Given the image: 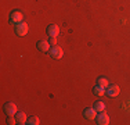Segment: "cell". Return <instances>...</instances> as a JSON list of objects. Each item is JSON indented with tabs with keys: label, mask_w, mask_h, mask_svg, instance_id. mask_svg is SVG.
I'll list each match as a JSON object with an SVG mask.
<instances>
[{
	"label": "cell",
	"mask_w": 130,
	"mask_h": 125,
	"mask_svg": "<svg viewBox=\"0 0 130 125\" xmlns=\"http://www.w3.org/2000/svg\"><path fill=\"white\" fill-rule=\"evenodd\" d=\"M36 46H38V49L40 52H48L51 47V45L48 43V40H39L38 43H36Z\"/></svg>",
	"instance_id": "obj_9"
},
{
	"label": "cell",
	"mask_w": 130,
	"mask_h": 125,
	"mask_svg": "<svg viewBox=\"0 0 130 125\" xmlns=\"http://www.w3.org/2000/svg\"><path fill=\"white\" fill-rule=\"evenodd\" d=\"M97 85H100V86H103L107 89V86L109 85L108 83V78H105V77H100V78H97Z\"/></svg>",
	"instance_id": "obj_12"
},
{
	"label": "cell",
	"mask_w": 130,
	"mask_h": 125,
	"mask_svg": "<svg viewBox=\"0 0 130 125\" xmlns=\"http://www.w3.org/2000/svg\"><path fill=\"white\" fill-rule=\"evenodd\" d=\"M48 43H50L51 46H55V45H57V36H50V39H48Z\"/></svg>",
	"instance_id": "obj_16"
},
{
	"label": "cell",
	"mask_w": 130,
	"mask_h": 125,
	"mask_svg": "<svg viewBox=\"0 0 130 125\" xmlns=\"http://www.w3.org/2000/svg\"><path fill=\"white\" fill-rule=\"evenodd\" d=\"M28 29H29V27H28L26 22H20L15 25V33H17V36H25L28 33Z\"/></svg>",
	"instance_id": "obj_5"
},
{
	"label": "cell",
	"mask_w": 130,
	"mask_h": 125,
	"mask_svg": "<svg viewBox=\"0 0 130 125\" xmlns=\"http://www.w3.org/2000/svg\"><path fill=\"white\" fill-rule=\"evenodd\" d=\"M93 93H94L95 96H103V95H105V88L100 86V85H95L93 88Z\"/></svg>",
	"instance_id": "obj_11"
},
{
	"label": "cell",
	"mask_w": 130,
	"mask_h": 125,
	"mask_svg": "<svg viewBox=\"0 0 130 125\" xmlns=\"http://www.w3.org/2000/svg\"><path fill=\"white\" fill-rule=\"evenodd\" d=\"M22 20H24V15H22V12H21L20 10H13L10 12V22L17 25V24L22 22Z\"/></svg>",
	"instance_id": "obj_2"
},
{
	"label": "cell",
	"mask_w": 130,
	"mask_h": 125,
	"mask_svg": "<svg viewBox=\"0 0 130 125\" xmlns=\"http://www.w3.org/2000/svg\"><path fill=\"white\" fill-rule=\"evenodd\" d=\"M105 93H107L109 97H116L120 93V89L118 85H115V83H109V85L107 86V89H105Z\"/></svg>",
	"instance_id": "obj_4"
},
{
	"label": "cell",
	"mask_w": 130,
	"mask_h": 125,
	"mask_svg": "<svg viewBox=\"0 0 130 125\" xmlns=\"http://www.w3.org/2000/svg\"><path fill=\"white\" fill-rule=\"evenodd\" d=\"M15 120H17V124H20V125H24V124H26V115H25V112H22V111H17L15 112Z\"/></svg>",
	"instance_id": "obj_10"
},
{
	"label": "cell",
	"mask_w": 130,
	"mask_h": 125,
	"mask_svg": "<svg viewBox=\"0 0 130 125\" xmlns=\"http://www.w3.org/2000/svg\"><path fill=\"white\" fill-rule=\"evenodd\" d=\"M26 124L28 125H39L40 124V120H39L38 117H29L26 120Z\"/></svg>",
	"instance_id": "obj_14"
},
{
	"label": "cell",
	"mask_w": 130,
	"mask_h": 125,
	"mask_svg": "<svg viewBox=\"0 0 130 125\" xmlns=\"http://www.w3.org/2000/svg\"><path fill=\"white\" fill-rule=\"evenodd\" d=\"M7 124H8V125H14V124H17L15 115H7Z\"/></svg>",
	"instance_id": "obj_15"
},
{
	"label": "cell",
	"mask_w": 130,
	"mask_h": 125,
	"mask_svg": "<svg viewBox=\"0 0 130 125\" xmlns=\"http://www.w3.org/2000/svg\"><path fill=\"white\" fill-rule=\"evenodd\" d=\"M3 111H4L6 115H15V112L18 110H17V106H15L13 102H7L3 106Z\"/></svg>",
	"instance_id": "obj_3"
},
{
	"label": "cell",
	"mask_w": 130,
	"mask_h": 125,
	"mask_svg": "<svg viewBox=\"0 0 130 125\" xmlns=\"http://www.w3.org/2000/svg\"><path fill=\"white\" fill-rule=\"evenodd\" d=\"M93 107H94V110L97 111V112H101V111L105 110V104H104L103 102H95Z\"/></svg>",
	"instance_id": "obj_13"
},
{
	"label": "cell",
	"mask_w": 130,
	"mask_h": 125,
	"mask_svg": "<svg viewBox=\"0 0 130 125\" xmlns=\"http://www.w3.org/2000/svg\"><path fill=\"white\" fill-rule=\"evenodd\" d=\"M46 32H47L48 36H57L60 33V28H58L57 24H50L47 27V29H46Z\"/></svg>",
	"instance_id": "obj_7"
},
{
	"label": "cell",
	"mask_w": 130,
	"mask_h": 125,
	"mask_svg": "<svg viewBox=\"0 0 130 125\" xmlns=\"http://www.w3.org/2000/svg\"><path fill=\"white\" fill-rule=\"evenodd\" d=\"M48 54H50L51 58H54V60H60L61 57L64 56V50L60 47V46H51L50 50H48Z\"/></svg>",
	"instance_id": "obj_1"
},
{
	"label": "cell",
	"mask_w": 130,
	"mask_h": 125,
	"mask_svg": "<svg viewBox=\"0 0 130 125\" xmlns=\"http://www.w3.org/2000/svg\"><path fill=\"white\" fill-rule=\"evenodd\" d=\"M95 120H97V124L98 125H108L109 124V117H108L107 112L101 111L97 114V117H95Z\"/></svg>",
	"instance_id": "obj_6"
},
{
	"label": "cell",
	"mask_w": 130,
	"mask_h": 125,
	"mask_svg": "<svg viewBox=\"0 0 130 125\" xmlns=\"http://www.w3.org/2000/svg\"><path fill=\"white\" fill-rule=\"evenodd\" d=\"M83 117L87 118V120H94V118L97 117V111L94 110V107L85 108V110H83Z\"/></svg>",
	"instance_id": "obj_8"
}]
</instances>
